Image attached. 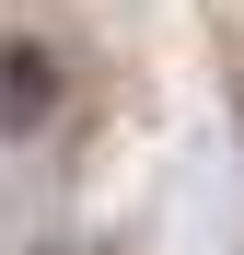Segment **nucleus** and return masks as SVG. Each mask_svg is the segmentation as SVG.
I'll list each match as a JSON object with an SVG mask.
<instances>
[{"label":"nucleus","instance_id":"obj_1","mask_svg":"<svg viewBox=\"0 0 244 255\" xmlns=\"http://www.w3.org/2000/svg\"><path fill=\"white\" fill-rule=\"evenodd\" d=\"M58 93H70V81H58V47H23V35H12V47H0V139H35V128L58 116Z\"/></svg>","mask_w":244,"mask_h":255}]
</instances>
